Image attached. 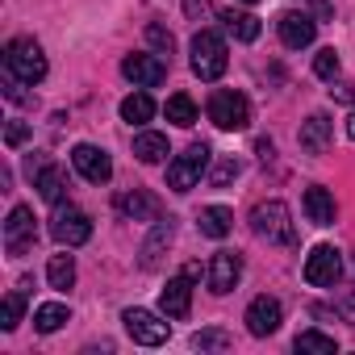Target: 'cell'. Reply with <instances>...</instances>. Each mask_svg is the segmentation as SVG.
Here are the masks:
<instances>
[{
    "label": "cell",
    "instance_id": "39",
    "mask_svg": "<svg viewBox=\"0 0 355 355\" xmlns=\"http://www.w3.org/2000/svg\"><path fill=\"white\" fill-rule=\"evenodd\" d=\"M330 92H334L338 101H355V88H351V84H338V88H330Z\"/></svg>",
    "mask_w": 355,
    "mask_h": 355
},
{
    "label": "cell",
    "instance_id": "15",
    "mask_svg": "<svg viewBox=\"0 0 355 355\" xmlns=\"http://www.w3.org/2000/svg\"><path fill=\"white\" fill-rule=\"evenodd\" d=\"M276 30H280V42H284L288 51H305V46L313 42V34H318V21H313L309 13H284V17L276 21Z\"/></svg>",
    "mask_w": 355,
    "mask_h": 355
},
{
    "label": "cell",
    "instance_id": "40",
    "mask_svg": "<svg viewBox=\"0 0 355 355\" xmlns=\"http://www.w3.org/2000/svg\"><path fill=\"white\" fill-rule=\"evenodd\" d=\"M347 138H355V113L347 117Z\"/></svg>",
    "mask_w": 355,
    "mask_h": 355
},
{
    "label": "cell",
    "instance_id": "9",
    "mask_svg": "<svg viewBox=\"0 0 355 355\" xmlns=\"http://www.w3.org/2000/svg\"><path fill=\"white\" fill-rule=\"evenodd\" d=\"M71 167L84 175L88 184H109V175H113L109 155H105L101 146H92V142H80V146L71 150Z\"/></svg>",
    "mask_w": 355,
    "mask_h": 355
},
{
    "label": "cell",
    "instance_id": "7",
    "mask_svg": "<svg viewBox=\"0 0 355 355\" xmlns=\"http://www.w3.org/2000/svg\"><path fill=\"white\" fill-rule=\"evenodd\" d=\"M343 280V251L338 247H313L309 255H305V284H313V288H334Z\"/></svg>",
    "mask_w": 355,
    "mask_h": 355
},
{
    "label": "cell",
    "instance_id": "4",
    "mask_svg": "<svg viewBox=\"0 0 355 355\" xmlns=\"http://www.w3.org/2000/svg\"><path fill=\"white\" fill-rule=\"evenodd\" d=\"M226 63H230V51H226V38L222 34H214V30H201L197 38H193V71L201 76V80H222L226 76Z\"/></svg>",
    "mask_w": 355,
    "mask_h": 355
},
{
    "label": "cell",
    "instance_id": "12",
    "mask_svg": "<svg viewBox=\"0 0 355 355\" xmlns=\"http://www.w3.org/2000/svg\"><path fill=\"white\" fill-rule=\"evenodd\" d=\"M239 280H243V255L239 251H218L209 259V293L226 297V293H234Z\"/></svg>",
    "mask_w": 355,
    "mask_h": 355
},
{
    "label": "cell",
    "instance_id": "32",
    "mask_svg": "<svg viewBox=\"0 0 355 355\" xmlns=\"http://www.w3.org/2000/svg\"><path fill=\"white\" fill-rule=\"evenodd\" d=\"M146 42H150L159 55H171V46H175L171 30H167V26H159V21H150V26H146Z\"/></svg>",
    "mask_w": 355,
    "mask_h": 355
},
{
    "label": "cell",
    "instance_id": "11",
    "mask_svg": "<svg viewBox=\"0 0 355 355\" xmlns=\"http://www.w3.org/2000/svg\"><path fill=\"white\" fill-rule=\"evenodd\" d=\"M121 71H125V80H130L134 88H159V84L167 80V63H163L159 55H125Z\"/></svg>",
    "mask_w": 355,
    "mask_h": 355
},
{
    "label": "cell",
    "instance_id": "20",
    "mask_svg": "<svg viewBox=\"0 0 355 355\" xmlns=\"http://www.w3.org/2000/svg\"><path fill=\"white\" fill-rule=\"evenodd\" d=\"M34 189H38V197H42V201L63 205V193H67V171H63L59 163H46V167L34 175Z\"/></svg>",
    "mask_w": 355,
    "mask_h": 355
},
{
    "label": "cell",
    "instance_id": "34",
    "mask_svg": "<svg viewBox=\"0 0 355 355\" xmlns=\"http://www.w3.org/2000/svg\"><path fill=\"white\" fill-rule=\"evenodd\" d=\"M334 309L343 313V322H351L355 326V276H351V284L338 293V301H334Z\"/></svg>",
    "mask_w": 355,
    "mask_h": 355
},
{
    "label": "cell",
    "instance_id": "31",
    "mask_svg": "<svg viewBox=\"0 0 355 355\" xmlns=\"http://www.w3.org/2000/svg\"><path fill=\"white\" fill-rule=\"evenodd\" d=\"M193 347L197 351H226L230 347V334L226 330H197L193 334Z\"/></svg>",
    "mask_w": 355,
    "mask_h": 355
},
{
    "label": "cell",
    "instance_id": "33",
    "mask_svg": "<svg viewBox=\"0 0 355 355\" xmlns=\"http://www.w3.org/2000/svg\"><path fill=\"white\" fill-rule=\"evenodd\" d=\"M313 76H318V80H334V76H338V55H334V46L318 51V59H313Z\"/></svg>",
    "mask_w": 355,
    "mask_h": 355
},
{
    "label": "cell",
    "instance_id": "38",
    "mask_svg": "<svg viewBox=\"0 0 355 355\" xmlns=\"http://www.w3.org/2000/svg\"><path fill=\"white\" fill-rule=\"evenodd\" d=\"M255 150H259V159H263V163H268V159L276 155V146H272V138H259V142H255Z\"/></svg>",
    "mask_w": 355,
    "mask_h": 355
},
{
    "label": "cell",
    "instance_id": "22",
    "mask_svg": "<svg viewBox=\"0 0 355 355\" xmlns=\"http://www.w3.org/2000/svg\"><path fill=\"white\" fill-rule=\"evenodd\" d=\"M63 322H71V309H67L63 301H46V305L34 309V330H38V334H55Z\"/></svg>",
    "mask_w": 355,
    "mask_h": 355
},
{
    "label": "cell",
    "instance_id": "19",
    "mask_svg": "<svg viewBox=\"0 0 355 355\" xmlns=\"http://www.w3.org/2000/svg\"><path fill=\"white\" fill-rule=\"evenodd\" d=\"M117 214L130 218V222H159V201L150 193L134 189V193H121L117 197Z\"/></svg>",
    "mask_w": 355,
    "mask_h": 355
},
{
    "label": "cell",
    "instance_id": "21",
    "mask_svg": "<svg viewBox=\"0 0 355 355\" xmlns=\"http://www.w3.org/2000/svg\"><path fill=\"white\" fill-rule=\"evenodd\" d=\"M197 226H201V234H209V239H226V234L234 230V214H230L226 205H209V209H201Z\"/></svg>",
    "mask_w": 355,
    "mask_h": 355
},
{
    "label": "cell",
    "instance_id": "6",
    "mask_svg": "<svg viewBox=\"0 0 355 355\" xmlns=\"http://www.w3.org/2000/svg\"><path fill=\"white\" fill-rule=\"evenodd\" d=\"M51 239H55L59 247H84V243L92 239L88 214L76 209V205H55V214H51Z\"/></svg>",
    "mask_w": 355,
    "mask_h": 355
},
{
    "label": "cell",
    "instance_id": "1",
    "mask_svg": "<svg viewBox=\"0 0 355 355\" xmlns=\"http://www.w3.org/2000/svg\"><path fill=\"white\" fill-rule=\"evenodd\" d=\"M251 230H255V239H263L272 247H297V226H293V214L284 201H259L251 209Z\"/></svg>",
    "mask_w": 355,
    "mask_h": 355
},
{
    "label": "cell",
    "instance_id": "14",
    "mask_svg": "<svg viewBox=\"0 0 355 355\" xmlns=\"http://www.w3.org/2000/svg\"><path fill=\"white\" fill-rule=\"evenodd\" d=\"M280 322H284V309H280V301H276V297H255V301L247 305V330H251L255 338L276 334V330H280Z\"/></svg>",
    "mask_w": 355,
    "mask_h": 355
},
{
    "label": "cell",
    "instance_id": "30",
    "mask_svg": "<svg viewBox=\"0 0 355 355\" xmlns=\"http://www.w3.org/2000/svg\"><path fill=\"white\" fill-rule=\"evenodd\" d=\"M239 171H243V159L222 155V159L214 163V171H209V184H214V189H226L230 180H239Z\"/></svg>",
    "mask_w": 355,
    "mask_h": 355
},
{
    "label": "cell",
    "instance_id": "5",
    "mask_svg": "<svg viewBox=\"0 0 355 355\" xmlns=\"http://www.w3.org/2000/svg\"><path fill=\"white\" fill-rule=\"evenodd\" d=\"M209 121L218 130H247L251 125V101L234 88H218L209 96Z\"/></svg>",
    "mask_w": 355,
    "mask_h": 355
},
{
    "label": "cell",
    "instance_id": "10",
    "mask_svg": "<svg viewBox=\"0 0 355 355\" xmlns=\"http://www.w3.org/2000/svg\"><path fill=\"white\" fill-rule=\"evenodd\" d=\"M34 239H38V230H34V209L13 205V214H9V222H5V251H9V255H26V251L34 247Z\"/></svg>",
    "mask_w": 355,
    "mask_h": 355
},
{
    "label": "cell",
    "instance_id": "2",
    "mask_svg": "<svg viewBox=\"0 0 355 355\" xmlns=\"http://www.w3.org/2000/svg\"><path fill=\"white\" fill-rule=\"evenodd\" d=\"M5 71L13 76V80H21V84H42L46 80V55H42V46L34 42V38H13L9 46H5Z\"/></svg>",
    "mask_w": 355,
    "mask_h": 355
},
{
    "label": "cell",
    "instance_id": "13",
    "mask_svg": "<svg viewBox=\"0 0 355 355\" xmlns=\"http://www.w3.org/2000/svg\"><path fill=\"white\" fill-rule=\"evenodd\" d=\"M171 239H175V218H159V222H155V230L146 234V243L138 247V263H142L146 272H155V268L163 263V255H167Z\"/></svg>",
    "mask_w": 355,
    "mask_h": 355
},
{
    "label": "cell",
    "instance_id": "23",
    "mask_svg": "<svg viewBox=\"0 0 355 355\" xmlns=\"http://www.w3.org/2000/svg\"><path fill=\"white\" fill-rule=\"evenodd\" d=\"M222 21H226V30H230L239 42H255V38H259V30H263L255 13H239V9H226V13H222Z\"/></svg>",
    "mask_w": 355,
    "mask_h": 355
},
{
    "label": "cell",
    "instance_id": "8",
    "mask_svg": "<svg viewBox=\"0 0 355 355\" xmlns=\"http://www.w3.org/2000/svg\"><path fill=\"white\" fill-rule=\"evenodd\" d=\"M121 322H125L130 338H134V343H142V347H159V343H167V338H171V326H167L159 313H150V309H125V313H121Z\"/></svg>",
    "mask_w": 355,
    "mask_h": 355
},
{
    "label": "cell",
    "instance_id": "28",
    "mask_svg": "<svg viewBox=\"0 0 355 355\" xmlns=\"http://www.w3.org/2000/svg\"><path fill=\"white\" fill-rule=\"evenodd\" d=\"M21 313H26V293L13 288V293L5 297V305H0V330H17Z\"/></svg>",
    "mask_w": 355,
    "mask_h": 355
},
{
    "label": "cell",
    "instance_id": "37",
    "mask_svg": "<svg viewBox=\"0 0 355 355\" xmlns=\"http://www.w3.org/2000/svg\"><path fill=\"white\" fill-rule=\"evenodd\" d=\"M184 13H189L193 21H201V17L209 13V0H184Z\"/></svg>",
    "mask_w": 355,
    "mask_h": 355
},
{
    "label": "cell",
    "instance_id": "3",
    "mask_svg": "<svg viewBox=\"0 0 355 355\" xmlns=\"http://www.w3.org/2000/svg\"><path fill=\"white\" fill-rule=\"evenodd\" d=\"M209 159H214L209 142H193L184 155H175V159L167 163V189H171V193H189V189H197V180L205 175Z\"/></svg>",
    "mask_w": 355,
    "mask_h": 355
},
{
    "label": "cell",
    "instance_id": "17",
    "mask_svg": "<svg viewBox=\"0 0 355 355\" xmlns=\"http://www.w3.org/2000/svg\"><path fill=\"white\" fill-rule=\"evenodd\" d=\"M330 134H334V121L326 117V113H309L305 121H301V150L305 155H326V146H330Z\"/></svg>",
    "mask_w": 355,
    "mask_h": 355
},
{
    "label": "cell",
    "instance_id": "36",
    "mask_svg": "<svg viewBox=\"0 0 355 355\" xmlns=\"http://www.w3.org/2000/svg\"><path fill=\"white\" fill-rule=\"evenodd\" d=\"M26 138H30V125H26V121H9V125H5V142H9V146H21Z\"/></svg>",
    "mask_w": 355,
    "mask_h": 355
},
{
    "label": "cell",
    "instance_id": "26",
    "mask_svg": "<svg viewBox=\"0 0 355 355\" xmlns=\"http://www.w3.org/2000/svg\"><path fill=\"white\" fill-rule=\"evenodd\" d=\"M121 117H125L130 125H146V121L155 117V101H150L146 92H130V96L121 101Z\"/></svg>",
    "mask_w": 355,
    "mask_h": 355
},
{
    "label": "cell",
    "instance_id": "29",
    "mask_svg": "<svg viewBox=\"0 0 355 355\" xmlns=\"http://www.w3.org/2000/svg\"><path fill=\"white\" fill-rule=\"evenodd\" d=\"M297 351H313V355H334V351H338V343H334L330 334H322V330H301V334H297Z\"/></svg>",
    "mask_w": 355,
    "mask_h": 355
},
{
    "label": "cell",
    "instance_id": "18",
    "mask_svg": "<svg viewBox=\"0 0 355 355\" xmlns=\"http://www.w3.org/2000/svg\"><path fill=\"white\" fill-rule=\"evenodd\" d=\"M301 205H305V218L313 226H334V218H338V205H334V197L322 184H309L305 197H301Z\"/></svg>",
    "mask_w": 355,
    "mask_h": 355
},
{
    "label": "cell",
    "instance_id": "24",
    "mask_svg": "<svg viewBox=\"0 0 355 355\" xmlns=\"http://www.w3.org/2000/svg\"><path fill=\"white\" fill-rule=\"evenodd\" d=\"M134 155H138L142 163H163L171 150H167V138H163V134H155V130H142V134L134 138Z\"/></svg>",
    "mask_w": 355,
    "mask_h": 355
},
{
    "label": "cell",
    "instance_id": "35",
    "mask_svg": "<svg viewBox=\"0 0 355 355\" xmlns=\"http://www.w3.org/2000/svg\"><path fill=\"white\" fill-rule=\"evenodd\" d=\"M26 88H30V84H21V80H13V76H9V84H5V96H9L13 105H34V96H30Z\"/></svg>",
    "mask_w": 355,
    "mask_h": 355
},
{
    "label": "cell",
    "instance_id": "41",
    "mask_svg": "<svg viewBox=\"0 0 355 355\" xmlns=\"http://www.w3.org/2000/svg\"><path fill=\"white\" fill-rule=\"evenodd\" d=\"M243 5H259V0H243Z\"/></svg>",
    "mask_w": 355,
    "mask_h": 355
},
{
    "label": "cell",
    "instance_id": "25",
    "mask_svg": "<svg viewBox=\"0 0 355 355\" xmlns=\"http://www.w3.org/2000/svg\"><path fill=\"white\" fill-rule=\"evenodd\" d=\"M163 113H167V121L171 125H197V105H193V96L189 92H175V96H167V105H163Z\"/></svg>",
    "mask_w": 355,
    "mask_h": 355
},
{
    "label": "cell",
    "instance_id": "27",
    "mask_svg": "<svg viewBox=\"0 0 355 355\" xmlns=\"http://www.w3.org/2000/svg\"><path fill=\"white\" fill-rule=\"evenodd\" d=\"M46 280H51V288L67 293V288L76 284V259H71V255H51V263H46Z\"/></svg>",
    "mask_w": 355,
    "mask_h": 355
},
{
    "label": "cell",
    "instance_id": "16",
    "mask_svg": "<svg viewBox=\"0 0 355 355\" xmlns=\"http://www.w3.org/2000/svg\"><path fill=\"white\" fill-rule=\"evenodd\" d=\"M159 305H163V313H167V318L184 322V318H189V309H193V280H189V276H171V280H167V288L159 293Z\"/></svg>",
    "mask_w": 355,
    "mask_h": 355
}]
</instances>
